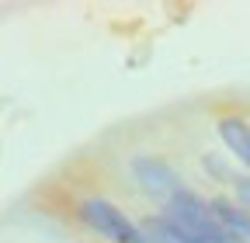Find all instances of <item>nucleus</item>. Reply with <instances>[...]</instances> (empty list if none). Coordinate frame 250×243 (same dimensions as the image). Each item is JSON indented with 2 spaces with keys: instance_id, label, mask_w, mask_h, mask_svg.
I'll list each match as a JSON object with an SVG mask.
<instances>
[{
  "instance_id": "nucleus-1",
  "label": "nucleus",
  "mask_w": 250,
  "mask_h": 243,
  "mask_svg": "<svg viewBox=\"0 0 250 243\" xmlns=\"http://www.w3.org/2000/svg\"><path fill=\"white\" fill-rule=\"evenodd\" d=\"M164 219H167L181 236L195 240V243H240L223 223H219V216L212 212V205L202 202L195 191H181L177 198H170Z\"/></svg>"
},
{
  "instance_id": "nucleus-2",
  "label": "nucleus",
  "mask_w": 250,
  "mask_h": 243,
  "mask_svg": "<svg viewBox=\"0 0 250 243\" xmlns=\"http://www.w3.org/2000/svg\"><path fill=\"white\" fill-rule=\"evenodd\" d=\"M80 216H83V223L94 229V233H101L104 240H111V243H149L146 240V233L125 216V212H118L111 202H104V198H87L83 205H80Z\"/></svg>"
},
{
  "instance_id": "nucleus-3",
  "label": "nucleus",
  "mask_w": 250,
  "mask_h": 243,
  "mask_svg": "<svg viewBox=\"0 0 250 243\" xmlns=\"http://www.w3.org/2000/svg\"><path fill=\"white\" fill-rule=\"evenodd\" d=\"M132 174L136 181L153 195V198H177L184 188H181V181L177 174L164 163V160H156V157H132Z\"/></svg>"
},
{
  "instance_id": "nucleus-4",
  "label": "nucleus",
  "mask_w": 250,
  "mask_h": 243,
  "mask_svg": "<svg viewBox=\"0 0 250 243\" xmlns=\"http://www.w3.org/2000/svg\"><path fill=\"white\" fill-rule=\"evenodd\" d=\"M208 205H212V212L219 216V223H223L240 243H250V208H240V205H233L226 198H212Z\"/></svg>"
},
{
  "instance_id": "nucleus-5",
  "label": "nucleus",
  "mask_w": 250,
  "mask_h": 243,
  "mask_svg": "<svg viewBox=\"0 0 250 243\" xmlns=\"http://www.w3.org/2000/svg\"><path fill=\"white\" fill-rule=\"evenodd\" d=\"M219 136H223V142L240 157V163L250 167V125H247V122H240V118H219Z\"/></svg>"
},
{
  "instance_id": "nucleus-6",
  "label": "nucleus",
  "mask_w": 250,
  "mask_h": 243,
  "mask_svg": "<svg viewBox=\"0 0 250 243\" xmlns=\"http://www.w3.org/2000/svg\"><path fill=\"white\" fill-rule=\"evenodd\" d=\"M143 233H146V240H149V243H184V240H181V233H177L167 219H149V223L143 226Z\"/></svg>"
},
{
  "instance_id": "nucleus-7",
  "label": "nucleus",
  "mask_w": 250,
  "mask_h": 243,
  "mask_svg": "<svg viewBox=\"0 0 250 243\" xmlns=\"http://www.w3.org/2000/svg\"><path fill=\"white\" fill-rule=\"evenodd\" d=\"M236 198L243 202V208H250V177H240L236 181Z\"/></svg>"
}]
</instances>
